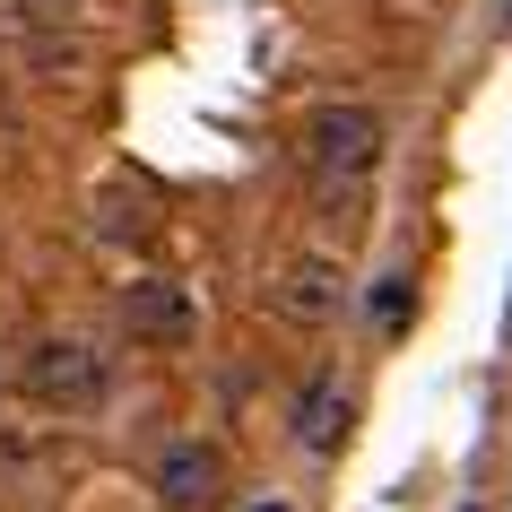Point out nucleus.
Segmentation results:
<instances>
[{"instance_id":"obj_7","label":"nucleus","mask_w":512,"mask_h":512,"mask_svg":"<svg viewBox=\"0 0 512 512\" xmlns=\"http://www.w3.org/2000/svg\"><path fill=\"white\" fill-rule=\"evenodd\" d=\"M408 313H417V287H408V278H382L374 296H365V322L374 330H400Z\"/></svg>"},{"instance_id":"obj_3","label":"nucleus","mask_w":512,"mask_h":512,"mask_svg":"<svg viewBox=\"0 0 512 512\" xmlns=\"http://www.w3.org/2000/svg\"><path fill=\"white\" fill-rule=\"evenodd\" d=\"M122 330L148 339V348H191L200 313H191L183 278H131V287H122Z\"/></svg>"},{"instance_id":"obj_6","label":"nucleus","mask_w":512,"mask_h":512,"mask_svg":"<svg viewBox=\"0 0 512 512\" xmlns=\"http://www.w3.org/2000/svg\"><path fill=\"white\" fill-rule=\"evenodd\" d=\"M296 434L313 452H339V443H348V391H339V382H313V400L296 408Z\"/></svg>"},{"instance_id":"obj_2","label":"nucleus","mask_w":512,"mask_h":512,"mask_svg":"<svg viewBox=\"0 0 512 512\" xmlns=\"http://www.w3.org/2000/svg\"><path fill=\"white\" fill-rule=\"evenodd\" d=\"M18 391L44 400V408H87L105 391V356H96V339H44L18 365Z\"/></svg>"},{"instance_id":"obj_1","label":"nucleus","mask_w":512,"mask_h":512,"mask_svg":"<svg viewBox=\"0 0 512 512\" xmlns=\"http://www.w3.org/2000/svg\"><path fill=\"white\" fill-rule=\"evenodd\" d=\"M382 165V113L374 105H322L304 122V174H313V200H322L330 226H348L374 191Z\"/></svg>"},{"instance_id":"obj_4","label":"nucleus","mask_w":512,"mask_h":512,"mask_svg":"<svg viewBox=\"0 0 512 512\" xmlns=\"http://www.w3.org/2000/svg\"><path fill=\"white\" fill-rule=\"evenodd\" d=\"M148 478H157V495L174 512H209L226 495V460H217V443H165Z\"/></svg>"},{"instance_id":"obj_5","label":"nucleus","mask_w":512,"mask_h":512,"mask_svg":"<svg viewBox=\"0 0 512 512\" xmlns=\"http://www.w3.org/2000/svg\"><path fill=\"white\" fill-rule=\"evenodd\" d=\"M278 313L287 322H330L339 313V270H330L322 252H304V261L278 270Z\"/></svg>"}]
</instances>
